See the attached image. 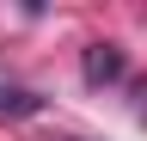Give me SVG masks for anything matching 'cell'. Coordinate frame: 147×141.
Listing matches in <instances>:
<instances>
[{"instance_id":"6da1fadb","label":"cell","mask_w":147,"mask_h":141,"mask_svg":"<svg viewBox=\"0 0 147 141\" xmlns=\"http://www.w3.org/2000/svg\"><path fill=\"white\" fill-rule=\"evenodd\" d=\"M43 111V98L25 92V86H12V80H0V117H37Z\"/></svg>"},{"instance_id":"7a4b0ae2","label":"cell","mask_w":147,"mask_h":141,"mask_svg":"<svg viewBox=\"0 0 147 141\" xmlns=\"http://www.w3.org/2000/svg\"><path fill=\"white\" fill-rule=\"evenodd\" d=\"M117 74H123V55H117L110 43H92V49H86V80L98 86V80H117Z\"/></svg>"},{"instance_id":"3957f363","label":"cell","mask_w":147,"mask_h":141,"mask_svg":"<svg viewBox=\"0 0 147 141\" xmlns=\"http://www.w3.org/2000/svg\"><path fill=\"white\" fill-rule=\"evenodd\" d=\"M55 141H80V135H55Z\"/></svg>"}]
</instances>
